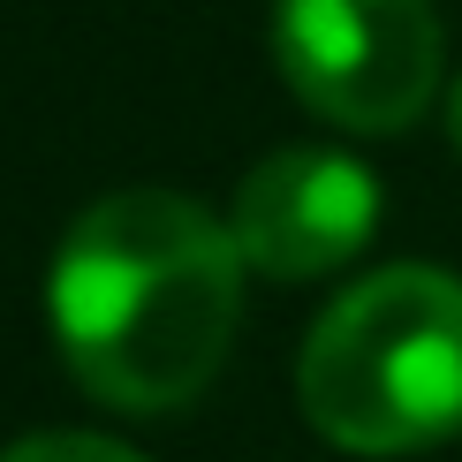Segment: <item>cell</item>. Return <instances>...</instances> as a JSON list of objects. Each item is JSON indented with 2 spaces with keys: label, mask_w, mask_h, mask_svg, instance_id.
<instances>
[{
  "label": "cell",
  "mask_w": 462,
  "mask_h": 462,
  "mask_svg": "<svg viewBox=\"0 0 462 462\" xmlns=\"http://www.w3.org/2000/svg\"><path fill=\"white\" fill-rule=\"evenodd\" d=\"M273 61L334 129L394 137L439 91V15L432 0H281Z\"/></svg>",
  "instance_id": "3"
},
{
  "label": "cell",
  "mask_w": 462,
  "mask_h": 462,
  "mask_svg": "<svg viewBox=\"0 0 462 462\" xmlns=\"http://www.w3.org/2000/svg\"><path fill=\"white\" fill-rule=\"evenodd\" d=\"M448 137H455V152H462V84L448 91Z\"/></svg>",
  "instance_id": "6"
},
{
  "label": "cell",
  "mask_w": 462,
  "mask_h": 462,
  "mask_svg": "<svg viewBox=\"0 0 462 462\" xmlns=\"http://www.w3.org/2000/svg\"><path fill=\"white\" fill-rule=\"evenodd\" d=\"M0 462H144V455L122 448V439H99V432H31Z\"/></svg>",
  "instance_id": "5"
},
{
  "label": "cell",
  "mask_w": 462,
  "mask_h": 462,
  "mask_svg": "<svg viewBox=\"0 0 462 462\" xmlns=\"http://www.w3.org/2000/svg\"><path fill=\"white\" fill-rule=\"evenodd\" d=\"M296 402L349 455H417L462 432V281L439 265L356 281L303 341Z\"/></svg>",
  "instance_id": "2"
},
{
  "label": "cell",
  "mask_w": 462,
  "mask_h": 462,
  "mask_svg": "<svg viewBox=\"0 0 462 462\" xmlns=\"http://www.w3.org/2000/svg\"><path fill=\"white\" fill-rule=\"evenodd\" d=\"M53 349L106 410L160 417L213 387L243 319V250L198 198L114 189L84 205L46 273Z\"/></svg>",
  "instance_id": "1"
},
{
  "label": "cell",
  "mask_w": 462,
  "mask_h": 462,
  "mask_svg": "<svg viewBox=\"0 0 462 462\" xmlns=\"http://www.w3.org/2000/svg\"><path fill=\"white\" fill-rule=\"evenodd\" d=\"M379 227V175L334 144H281L236 182L227 236L265 281L341 273Z\"/></svg>",
  "instance_id": "4"
}]
</instances>
